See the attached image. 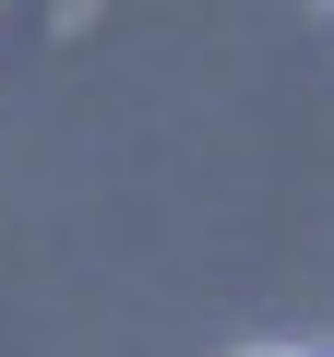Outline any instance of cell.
Masks as SVG:
<instances>
[{"instance_id": "obj_1", "label": "cell", "mask_w": 334, "mask_h": 357, "mask_svg": "<svg viewBox=\"0 0 334 357\" xmlns=\"http://www.w3.org/2000/svg\"><path fill=\"white\" fill-rule=\"evenodd\" d=\"M251 357H322V345H251Z\"/></svg>"}]
</instances>
